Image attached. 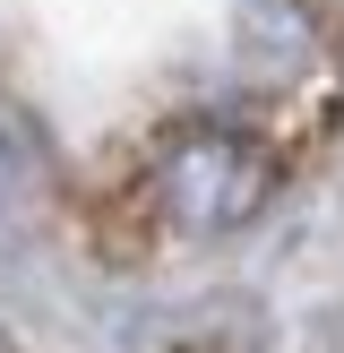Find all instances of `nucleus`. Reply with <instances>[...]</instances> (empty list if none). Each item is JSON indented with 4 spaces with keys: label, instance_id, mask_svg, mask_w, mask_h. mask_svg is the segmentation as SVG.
<instances>
[{
    "label": "nucleus",
    "instance_id": "nucleus-1",
    "mask_svg": "<svg viewBox=\"0 0 344 353\" xmlns=\"http://www.w3.org/2000/svg\"><path fill=\"white\" fill-rule=\"evenodd\" d=\"M147 199L172 233L189 241H224L241 224L267 216L275 199V147L241 121H172L164 147L147 164Z\"/></svg>",
    "mask_w": 344,
    "mask_h": 353
},
{
    "label": "nucleus",
    "instance_id": "nucleus-2",
    "mask_svg": "<svg viewBox=\"0 0 344 353\" xmlns=\"http://www.w3.org/2000/svg\"><path fill=\"white\" fill-rule=\"evenodd\" d=\"M61 190V155H52L43 121L0 86V224H34Z\"/></svg>",
    "mask_w": 344,
    "mask_h": 353
},
{
    "label": "nucleus",
    "instance_id": "nucleus-3",
    "mask_svg": "<svg viewBox=\"0 0 344 353\" xmlns=\"http://www.w3.org/2000/svg\"><path fill=\"white\" fill-rule=\"evenodd\" d=\"M138 353H267V327H258L250 302H233V293H215V302L198 310H172V319H155Z\"/></svg>",
    "mask_w": 344,
    "mask_h": 353
}]
</instances>
